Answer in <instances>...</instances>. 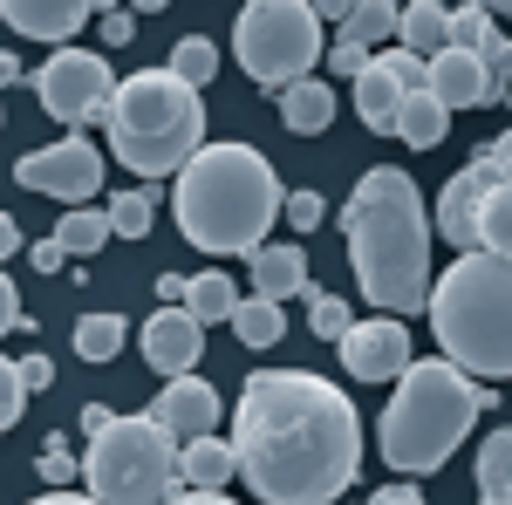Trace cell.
Returning a JSON list of instances; mask_svg holds the SVG:
<instances>
[{
	"instance_id": "1",
	"label": "cell",
	"mask_w": 512,
	"mask_h": 505,
	"mask_svg": "<svg viewBox=\"0 0 512 505\" xmlns=\"http://www.w3.org/2000/svg\"><path fill=\"white\" fill-rule=\"evenodd\" d=\"M239 485L267 505H328L362 471V417L308 369H260L233 403Z\"/></svg>"
},
{
	"instance_id": "2",
	"label": "cell",
	"mask_w": 512,
	"mask_h": 505,
	"mask_svg": "<svg viewBox=\"0 0 512 505\" xmlns=\"http://www.w3.org/2000/svg\"><path fill=\"white\" fill-rule=\"evenodd\" d=\"M431 233L437 219L424 212V192L410 171L376 164L355 178L349 205H342V239H349L355 287L369 294V308L383 314H431Z\"/></svg>"
},
{
	"instance_id": "3",
	"label": "cell",
	"mask_w": 512,
	"mask_h": 505,
	"mask_svg": "<svg viewBox=\"0 0 512 505\" xmlns=\"http://www.w3.org/2000/svg\"><path fill=\"white\" fill-rule=\"evenodd\" d=\"M171 212H178V233L192 239L198 253L253 260L260 246H274L267 226L287 219V185L274 178L267 151H253V144H205L185 164V178L171 192Z\"/></svg>"
},
{
	"instance_id": "4",
	"label": "cell",
	"mask_w": 512,
	"mask_h": 505,
	"mask_svg": "<svg viewBox=\"0 0 512 505\" xmlns=\"http://www.w3.org/2000/svg\"><path fill=\"white\" fill-rule=\"evenodd\" d=\"M478 410H499V389L465 376L458 362H417L403 383H396L390 410H383V424H376V451H383V465L403 471V478H431L458 458V444H465V430L478 424Z\"/></svg>"
},
{
	"instance_id": "5",
	"label": "cell",
	"mask_w": 512,
	"mask_h": 505,
	"mask_svg": "<svg viewBox=\"0 0 512 505\" xmlns=\"http://www.w3.org/2000/svg\"><path fill=\"white\" fill-rule=\"evenodd\" d=\"M431 335L444 362L465 376H512V260L499 253H458L437 273Z\"/></svg>"
},
{
	"instance_id": "6",
	"label": "cell",
	"mask_w": 512,
	"mask_h": 505,
	"mask_svg": "<svg viewBox=\"0 0 512 505\" xmlns=\"http://www.w3.org/2000/svg\"><path fill=\"white\" fill-rule=\"evenodd\" d=\"M205 89L178 82L171 69H137L123 76L117 110H110V157L137 178H185V164L205 151Z\"/></svg>"
},
{
	"instance_id": "7",
	"label": "cell",
	"mask_w": 512,
	"mask_h": 505,
	"mask_svg": "<svg viewBox=\"0 0 512 505\" xmlns=\"http://www.w3.org/2000/svg\"><path fill=\"white\" fill-rule=\"evenodd\" d=\"M185 444L144 410V417H110L82 451V485L96 505H171L185 499Z\"/></svg>"
},
{
	"instance_id": "8",
	"label": "cell",
	"mask_w": 512,
	"mask_h": 505,
	"mask_svg": "<svg viewBox=\"0 0 512 505\" xmlns=\"http://www.w3.org/2000/svg\"><path fill=\"white\" fill-rule=\"evenodd\" d=\"M233 55L246 69V82L287 96L294 82L315 76V62L328 55L321 48V7H308V0H253V7H239Z\"/></svg>"
},
{
	"instance_id": "9",
	"label": "cell",
	"mask_w": 512,
	"mask_h": 505,
	"mask_svg": "<svg viewBox=\"0 0 512 505\" xmlns=\"http://www.w3.org/2000/svg\"><path fill=\"white\" fill-rule=\"evenodd\" d=\"M123 82L110 76V62L96 48H55L35 69V96L55 123H69V137H82V123H110Z\"/></svg>"
},
{
	"instance_id": "10",
	"label": "cell",
	"mask_w": 512,
	"mask_h": 505,
	"mask_svg": "<svg viewBox=\"0 0 512 505\" xmlns=\"http://www.w3.org/2000/svg\"><path fill=\"white\" fill-rule=\"evenodd\" d=\"M103 164H110V157L96 151L89 137H62V144H41V151L21 157V164H14V185H21V192L62 198V205L76 212V205H96V192H103Z\"/></svg>"
},
{
	"instance_id": "11",
	"label": "cell",
	"mask_w": 512,
	"mask_h": 505,
	"mask_svg": "<svg viewBox=\"0 0 512 505\" xmlns=\"http://www.w3.org/2000/svg\"><path fill=\"white\" fill-rule=\"evenodd\" d=\"M342 369H349L355 383H403V376L417 369V355H410V321H396V314L355 321L349 342H342Z\"/></svg>"
},
{
	"instance_id": "12",
	"label": "cell",
	"mask_w": 512,
	"mask_h": 505,
	"mask_svg": "<svg viewBox=\"0 0 512 505\" xmlns=\"http://www.w3.org/2000/svg\"><path fill=\"white\" fill-rule=\"evenodd\" d=\"M137 342H144V362L158 369L164 383H178V376H192L198 355H205V328L192 321V308H158Z\"/></svg>"
},
{
	"instance_id": "13",
	"label": "cell",
	"mask_w": 512,
	"mask_h": 505,
	"mask_svg": "<svg viewBox=\"0 0 512 505\" xmlns=\"http://www.w3.org/2000/svg\"><path fill=\"white\" fill-rule=\"evenodd\" d=\"M219 410H226V403H219V389L205 383V376H178V383L158 389V410H151V417H158L178 444H198V437H219Z\"/></svg>"
},
{
	"instance_id": "14",
	"label": "cell",
	"mask_w": 512,
	"mask_h": 505,
	"mask_svg": "<svg viewBox=\"0 0 512 505\" xmlns=\"http://www.w3.org/2000/svg\"><path fill=\"white\" fill-rule=\"evenodd\" d=\"M431 96L444 110H485V103H506V89L492 82V69L465 55V48H451V55H437L431 62Z\"/></svg>"
},
{
	"instance_id": "15",
	"label": "cell",
	"mask_w": 512,
	"mask_h": 505,
	"mask_svg": "<svg viewBox=\"0 0 512 505\" xmlns=\"http://www.w3.org/2000/svg\"><path fill=\"white\" fill-rule=\"evenodd\" d=\"M437 239H451L458 253H478V239H485V185L472 164L437 192Z\"/></svg>"
},
{
	"instance_id": "16",
	"label": "cell",
	"mask_w": 512,
	"mask_h": 505,
	"mask_svg": "<svg viewBox=\"0 0 512 505\" xmlns=\"http://www.w3.org/2000/svg\"><path fill=\"white\" fill-rule=\"evenodd\" d=\"M0 21L28 41H76L96 21V7H82V0H7Z\"/></svg>"
},
{
	"instance_id": "17",
	"label": "cell",
	"mask_w": 512,
	"mask_h": 505,
	"mask_svg": "<svg viewBox=\"0 0 512 505\" xmlns=\"http://www.w3.org/2000/svg\"><path fill=\"white\" fill-rule=\"evenodd\" d=\"M246 267H253V294H260V301L308 294V253H301V246H260Z\"/></svg>"
},
{
	"instance_id": "18",
	"label": "cell",
	"mask_w": 512,
	"mask_h": 505,
	"mask_svg": "<svg viewBox=\"0 0 512 505\" xmlns=\"http://www.w3.org/2000/svg\"><path fill=\"white\" fill-rule=\"evenodd\" d=\"M403 103H410V96H403V82H396L383 62H369V76L355 82V117L369 123L376 137H396V123H403Z\"/></svg>"
},
{
	"instance_id": "19",
	"label": "cell",
	"mask_w": 512,
	"mask_h": 505,
	"mask_svg": "<svg viewBox=\"0 0 512 505\" xmlns=\"http://www.w3.org/2000/svg\"><path fill=\"white\" fill-rule=\"evenodd\" d=\"M396 48H410L417 62L451 55V7H437V0H410V7H403V35H396Z\"/></svg>"
},
{
	"instance_id": "20",
	"label": "cell",
	"mask_w": 512,
	"mask_h": 505,
	"mask_svg": "<svg viewBox=\"0 0 512 505\" xmlns=\"http://www.w3.org/2000/svg\"><path fill=\"white\" fill-rule=\"evenodd\" d=\"M185 492H219V485H233L239 478V451L233 437H198V444H185Z\"/></svg>"
},
{
	"instance_id": "21",
	"label": "cell",
	"mask_w": 512,
	"mask_h": 505,
	"mask_svg": "<svg viewBox=\"0 0 512 505\" xmlns=\"http://www.w3.org/2000/svg\"><path fill=\"white\" fill-rule=\"evenodd\" d=\"M280 123L294 130V137H321L328 123H335V89L321 76H308V82H294L287 96H280Z\"/></svg>"
},
{
	"instance_id": "22",
	"label": "cell",
	"mask_w": 512,
	"mask_h": 505,
	"mask_svg": "<svg viewBox=\"0 0 512 505\" xmlns=\"http://www.w3.org/2000/svg\"><path fill=\"white\" fill-rule=\"evenodd\" d=\"M444 130H451V110L437 103L431 89L403 103V123H396V137H403L410 151H437V144H444Z\"/></svg>"
},
{
	"instance_id": "23",
	"label": "cell",
	"mask_w": 512,
	"mask_h": 505,
	"mask_svg": "<svg viewBox=\"0 0 512 505\" xmlns=\"http://www.w3.org/2000/svg\"><path fill=\"white\" fill-rule=\"evenodd\" d=\"M342 35H355L369 55H383V48H396V35H403V7L362 0V7H349V28H342Z\"/></svg>"
},
{
	"instance_id": "24",
	"label": "cell",
	"mask_w": 512,
	"mask_h": 505,
	"mask_svg": "<svg viewBox=\"0 0 512 505\" xmlns=\"http://www.w3.org/2000/svg\"><path fill=\"white\" fill-rule=\"evenodd\" d=\"M55 239H62V253H69V260H89V253H103V239H117V233H110V212L76 205V212H62Z\"/></svg>"
},
{
	"instance_id": "25",
	"label": "cell",
	"mask_w": 512,
	"mask_h": 505,
	"mask_svg": "<svg viewBox=\"0 0 512 505\" xmlns=\"http://www.w3.org/2000/svg\"><path fill=\"white\" fill-rule=\"evenodd\" d=\"M185 308H192L198 328H205V321H233V314H239V287H233L219 267H205V273L192 280V294H185Z\"/></svg>"
},
{
	"instance_id": "26",
	"label": "cell",
	"mask_w": 512,
	"mask_h": 505,
	"mask_svg": "<svg viewBox=\"0 0 512 505\" xmlns=\"http://www.w3.org/2000/svg\"><path fill=\"white\" fill-rule=\"evenodd\" d=\"M233 335L246 342V349H274L280 335H287V314H280V301H239V314H233Z\"/></svg>"
},
{
	"instance_id": "27",
	"label": "cell",
	"mask_w": 512,
	"mask_h": 505,
	"mask_svg": "<svg viewBox=\"0 0 512 505\" xmlns=\"http://www.w3.org/2000/svg\"><path fill=\"white\" fill-rule=\"evenodd\" d=\"M478 492H485V505L512 499V430L485 437V451H478Z\"/></svg>"
},
{
	"instance_id": "28",
	"label": "cell",
	"mask_w": 512,
	"mask_h": 505,
	"mask_svg": "<svg viewBox=\"0 0 512 505\" xmlns=\"http://www.w3.org/2000/svg\"><path fill=\"white\" fill-rule=\"evenodd\" d=\"M178 82H192V89H212V76H219V48H212V35H185L178 48H171V62H164Z\"/></svg>"
},
{
	"instance_id": "29",
	"label": "cell",
	"mask_w": 512,
	"mask_h": 505,
	"mask_svg": "<svg viewBox=\"0 0 512 505\" xmlns=\"http://www.w3.org/2000/svg\"><path fill=\"white\" fill-rule=\"evenodd\" d=\"M123 335H130V328H123V314H82L76 321V355L82 362H110V355L123 349Z\"/></svg>"
},
{
	"instance_id": "30",
	"label": "cell",
	"mask_w": 512,
	"mask_h": 505,
	"mask_svg": "<svg viewBox=\"0 0 512 505\" xmlns=\"http://www.w3.org/2000/svg\"><path fill=\"white\" fill-rule=\"evenodd\" d=\"M103 212H110V233H117V239H144V233H151V219H158V198L137 185V192H117Z\"/></svg>"
},
{
	"instance_id": "31",
	"label": "cell",
	"mask_w": 512,
	"mask_h": 505,
	"mask_svg": "<svg viewBox=\"0 0 512 505\" xmlns=\"http://www.w3.org/2000/svg\"><path fill=\"white\" fill-rule=\"evenodd\" d=\"M308 328H315V342H349V328H355V314L349 301H335V294H321V287H308Z\"/></svg>"
},
{
	"instance_id": "32",
	"label": "cell",
	"mask_w": 512,
	"mask_h": 505,
	"mask_svg": "<svg viewBox=\"0 0 512 505\" xmlns=\"http://www.w3.org/2000/svg\"><path fill=\"white\" fill-rule=\"evenodd\" d=\"M499 35V14H485V7H451V48H465V55H485Z\"/></svg>"
},
{
	"instance_id": "33",
	"label": "cell",
	"mask_w": 512,
	"mask_h": 505,
	"mask_svg": "<svg viewBox=\"0 0 512 505\" xmlns=\"http://www.w3.org/2000/svg\"><path fill=\"white\" fill-rule=\"evenodd\" d=\"M478 253H499V260H512V185L485 192V239H478Z\"/></svg>"
},
{
	"instance_id": "34",
	"label": "cell",
	"mask_w": 512,
	"mask_h": 505,
	"mask_svg": "<svg viewBox=\"0 0 512 505\" xmlns=\"http://www.w3.org/2000/svg\"><path fill=\"white\" fill-rule=\"evenodd\" d=\"M35 471H41V485H82V458L69 451V444H41V458H35Z\"/></svg>"
},
{
	"instance_id": "35",
	"label": "cell",
	"mask_w": 512,
	"mask_h": 505,
	"mask_svg": "<svg viewBox=\"0 0 512 505\" xmlns=\"http://www.w3.org/2000/svg\"><path fill=\"white\" fill-rule=\"evenodd\" d=\"M369 62H376V55H369L355 35H335V41H328V69H335V76L362 82V76H369Z\"/></svg>"
},
{
	"instance_id": "36",
	"label": "cell",
	"mask_w": 512,
	"mask_h": 505,
	"mask_svg": "<svg viewBox=\"0 0 512 505\" xmlns=\"http://www.w3.org/2000/svg\"><path fill=\"white\" fill-rule=\"evenodd\" d=\"M21 410H28V376H21V362H7L0 369V417L21 424Z\"/></svg>"
},
{
	"instance_id": "37",
	"label": "cell",
	"mask_w": 512,
	"mask_h": 505,
	"mask_svg": "<svg viewBox=\"0 0 512 505\" xmlns=\"http://www.w3.org/2000/svg\"><path fill=\"white\" fill-rule=\"evenodd\" d=\"M321 219H328L321 192H287V226H294V233H315Z\"/></svg>"
},
{
	"instance_id": "38",
	"label": "cell",
	"mask_w": 512,
	"mask_h": 505,
	"mask_svg": "<svg viewBox=\"0 0 512 505\" xmlns=\"http://www.w3.org/2000/svg\"><path fill=\"white\" fill-rule=\"evenodd\" d=\"M0 314H7V321H0L7 335H21V328H35V321H28V308H21V287H14V280L0 287Z\"/></svg>"
},
{
	"instance_id": "39",
	"label": "cell",
	"mask_w": 512,
	"mask_h": 505,
	"mask_svg": "<svg viewBox=\"0 0 512 505\" xmlns=\"http://www.w3.org/2000/svg\"><path fill=\"white\" fill-rule=\"evenodd\" d=\"M130 35H137V14H123V7H110V14H103V41H110V48H123Z\"/></svg>"
},
{
	"instance_id": "40",
	"label": "cell",
	"mask_w": 512,
	"mask_h": 505,
	"mask_svg": "<svg viewBox=\"0 0 512 505\" xmlns=\"http://www.w3.org/2000/svg\"><path fill=\"white\" fill-rule=\"evenodd\" d=\"M185 294H192L185 273H158V308H185Z\"/></svg>"
},
{
	"instance_id": "41",
	"label": "cell",
	"mask_w": 512,
	"mask_h": 505,
	"mask_svg": "<svg viewBox=\"0 0 512 505\" xmlns=\"http://www.w3.org/2000/svg\"><path fill=\"white\" fill-rule=\"evenodd\" d=\"M28 260H35L41 273H55V267H69V253H62V239H35L28 246Z\"/></svg>"
},
{
	"instance_id": "42",
	"label": "cell",
	"mask_w": 512,
	"mask_h": 505,
	"mask_svg": "<svg viewBox=\"0 0 512 505\" xmlns=\"http://www.w3.org/2000/svg\"><path fill=\"white\" fill-rule=\"evenodd\" d=\"M21 376H28V389H48L55 383V362L48 355H21Z\"/></svg>"
},
{
	"instance_id": "43",
	"label": "cell",
	"mask_w": 512,
	"mask_h": 505,
	"mask_svg": "<svg viewBox=\"0 0 512 505\" xmlns=\"http://www.w3.org/2000/svg\"><path fill=\"white\" fill-rule=\"evenodd\" d=\"M369 505H424V492H417V485H383Z\"/></svg>"
},
{
	"instance_id": "44",
	"label": "cell",
	"mask_w": 512,
	"mask_h": 505,
	"mask_svg": "<svg viewBox=\"0 0 512 505\" xmlns=\"http://www.w3.org/2000/svg\"><path fill=\"white\" fill-rule=\"evenodd\" d=\"M110 417H117V410H103V403H82V430H89V437L110 424Z\"/></svg>"
},
{
	"instance_id": "45",
	"label": "cell",
	"mask_w": 512,
	"mask_h": 505,
	"mask_svg": "<svg viewBox=\"0 0 512 505\" xmlns=\"http://www.w3.org/2000/svg\"><path fill=\"white\" fill-rule=\"evenodd\" d=\"M28 505H96L89 492H41V499H28Z\"/></svg>"
},
{
	"instance_id": "46",
	"label": "cell",
	"mask_w": 512,
	"mask_h": 505,
	"mask_svg": "<svg viewBox=\"0 0 512 505\" xmlns=\"http://www.w3.org/2000/svg\"><path fill=\"white\" fill-rule=\"evenodd\" d=\"M0 246H7V253H28V239H21V226H14V219H0Z\"/></svg>"
},
{
	"instance_id": "47",
	"label": "cell",
	"mask_w": 512,
	"mask_h": 505,
	"mask_svg": "<svg viewBox=\"0 0 512 505\" xmlns=\"http://www.w3.org/2000/svg\"><path fill=\"white\" fill-rule=\"evenodd\" d=\"M171 505H233L226 492H185V499H171Z\"/></svg>"
},
{
	"instance_id": "48",
	"label": "cell",
	"mask_w": 512,
	"mask_h": 505,
	"mask_svg": "<svg viewBox=\"0 0 512 505\" xmlns=\"http://www.w3.org/2000/svg\"><path fill=\"white\" fill-rule=\"evenodd\" d=\"M499 505H512V499H499Z\"/></svg>"
}]
</instances>
